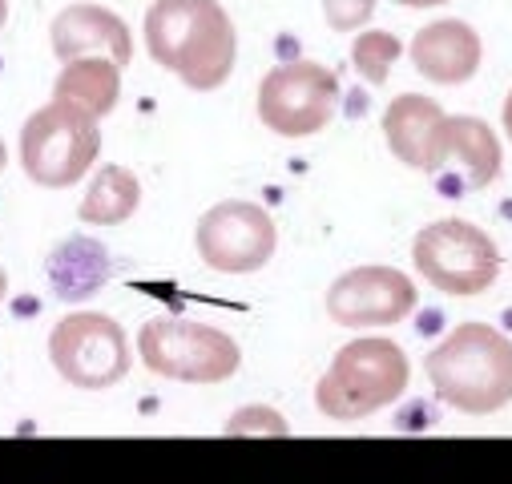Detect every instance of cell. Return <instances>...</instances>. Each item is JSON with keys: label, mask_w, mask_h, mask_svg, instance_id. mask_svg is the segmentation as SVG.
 Segmentation results:
<instances>
[{"label": "cell", "mask_w": 512, "mask_h": 484, "mask_svg": "<svg viewBox=\"0 0 512 484\" xmlns=\"http://www.w3.org/2000/svg\"><path fill=\"white\" fill-rule=\"evenodd\" d=\"M150 57L190 89H218L238 57V33L218 0H154L146 13Z\"/></svg>", "instance_id": "1"}, {"label": "cell", "mask_w": 512, "mask_h": 484, "mask_svg": "<svg viewBox=\"0 0 512 484\" xmlns=\"http://www.w3.org/2000/svg\"><path fill=\"white\" fill-rule=\"evenodd\" d=\"M424 368L436 396L464 416H488L512 404V339L488 323L448 331Z\"/></svg>", "instance_id": "2"}, {"label": "cell", "mask_w": 512, "mask_h": 484, "mask_svg": "<svg viewBox=\"0 0 512 484\" xmlns=\"http://www.w3.org/2000/svg\"><path fill=\"white\" fill-rule=\"evenodd\" d=\"M408 376L412 363L404 347L383 335H367L339 347V355L331 359V368L315 388V404L331 420H363L396 404L408 388Z\"/></svg>", "instance_id": "3"}, {"label": "cell", "mask_w": 512, "mask_h": 484, "mask_svg": "<svg viewBox=\"0 0 512 484\" xmlns=\"http://www.w3.org/2000/svg\"><path fill=\"white\" fill-rule=\"evenodd\" d=\"M138 351L154 376L178 384H222L242 363V351L226 331L178 315L150 319L138 335Z\"/></svg>", "instance_id": "4"}, {"label": "cell", "mask_w": 512, "mask_h": 484, "mask_svg": "<svg viewBox=\"0 0 512 484\" xmlns=\"http://www.w3.org/2000/svg\"><path fill=\"white\" fill-rule=\"evenodd\" d=\"M101 150L97 121L65 101H49L21 130V166L45 190H65L89 174Z\"/></svg>", "instance_id": "5"}, {"label": "cell", "mask_w": 512, "mask_h": 484, "mask_svg": "<svg viewBox=\"0 0 512 484\" xmlns=\"http://www.w3.org/2000/svg\"><path fill=\"white\" fill-rule=\"evenodd\" d=\"M412 263L444 295H480L500 275L496 242L464 218H440L424 226L412 238Z\"/></svg>", "instance_id": "6"}, {"label": "cell", "mask_w": 512, "mask_h": 484, "mask_svg": "<svg viewBox=\"0 0 512 484\" xmlns=\"http://www.w3.org/2000/svg\"><path fill=\"white\" fill-rule=\"evenodd\" d=\"M49 359L65 384L81 392H105L130 372V339L121 323L101 311H73L49 335Z\"/></svg>", "instance_id": "7"}, {"label": "cell", "mask_w": 512, "mask_h": 484, "mask_svg": "<svg viewBox=\"0 0 512 484\" xmlns=\"http://www.w3.org/2000/svg\"><path fill=\"white\" fill-rule=\"evenodd\" d=\"M339 77L319 61L275 65L259 85V121L279 138H311L335 117Z\"/></svg>", "instance_id": "8"}, {"label": "cell", "mask_w": 512, "mask_h": 484, "mask_svg": "<svg viewBox=\"0 0 512 484\" xmlns=\"http://www.w3.org/2000/svg\"><path fill=\"white\" fill-rule=\"evenodd\" d=\"M275 242H279L275 218L259 202H246V198H230V202L210 206L194 230L198 259L222 275L263 271L275 255Z\"/></svg>", "instance_id": "9"}, {"label": "cell", "mask_w": 512, "mask_h": 484, "mask_svg": "<svg viewBox=\"0 0 512 484\" xmlns=\"http://www.w3.org/2000/svg\"><path fill=\"white\" fill-rule=\"evenodd\" d=\"M416 307V283L396 267H355L327 291V315L339 327H392Z\"/></svg>", "instance_id": "10"}, {"label": "cell", "mask_w": 512, "mask_h": 484, "mask_svg": "<svg viewBox=\"0 0 512 484\" xmlns=\"http://www.w3.org/2000/svg\"><path fill=\"white\" fill-rule=\"evenodd\" d=\"M383 138H388L392 154L424 174H436L444 162V142H448V113L420 93H400L388 109H383Z\"/></svg>", "instance_id": "11"}, {"label": "cell", "mask_w": 512, "mask_h": 484, "mask_svg": "<svg viewBox=\"0 0 512 484\" xmlns=\"http://www.w3.org/2000/svg\"><path fill=\"white\" fill-rule=\"evenodd\" d=\"M53 53L57 61H81V57H105L113 61L117 69L130 65L134 57V41H130V29H125V21L101 5H69L53 17Z\"/></svg>", "instance_id": "12"}, {"label": "cell", "mask_w": 512, "mask_h": 484, "mask_svg": "<svg viewBox=\"0 0 512 484\" xmlns=\"http://www.w3.org/2000/svg\"><path fill=\"white\" fill-rule=\"evenodd\" d=\"M448 170H452V178L440 182L448 198H460V190H484V186L496 182V174H500V142L488 130V121L468 117V113L448 117L444 162H440V170L432 178H440Z\"/></svg>", "instance_id": "13"}, {"label": "cell", "mask_w": 512, "mask_h": 484, "mask_svg": "<svg viewBox=\"0 0 512 484\" xmlns=\"http://www.w3.org/2000/svg\"><path fill=\"white\" fill-rule=\"evenodd\" d=\"M480 57H484L480 33L468 21H456V17H444V21L424 25L416 33V41H412V65L428 81H436V85H460V81H468L480 69Z\"/></svg>", "instance_id": "14"}, {"label": "cell", "mask_w": 512, "mask_h": 484, "mask_svg": "<svg viewBox=\"0 0 512 484\" xmlns=\"http://www.w3.org/2000/svg\"><path fill=\"white\" fill-rule=\"evenodd\" d=\"M49 287L61 303H85L93 299L109 275H113V259L109 251L101 247L97 238H85V234H73L65 238L61 247L49 255Z\"/></svg>", "instance_id": "15"}, {"label": "cell", "mask_w": 512, "mask_h": 484, "mask_svg": "<svg viewBox=\"0 0 512 484\" xmlns=\"http://www.w3.org/2000/svg\"><path fill=\"white\" fill-rule=\"evenodd\" d=\"M121 97V69L105 57H81V61H69L61 73H57V85H53V101H65L81 113H89L93 121L113 113Z\"/></svg>", "instance_id": "16"}, {"label": "cell", "mask_w": 512, "mask_h": 484, "mask_svg": "<svg viewBox=\"0 0 512 484\" xmlns=\"http://www.w3.org/2000/svg\"><path fill=\"white\" fill-rule=\"evenodd\" d=\"M142 206V182L125 166H101L77 206L81 222L89 226H117Z\"/></svg>", "instance_id": "17"}, {"label": "cell", "mask_w": 512, "mask_h": 484, "mask_svg": "<svg viewBox=\"0 0 512 484\" xmlns=\"http://www.w3.org/2000/svg\"><path fill=\"white\" fill-rule=\"evenodd\" d=\"M400 53H404L400 37L383 33V29L359 33V37L351 41V65H355V73H359L367 85H383V81H388V73H392V65L400 61Z\"/></svg>", "instance_id": "18"}, {"label": "cell", "mask_w": 512, "mask_h": 484, "mask_svg": "<svg viewBox=\"0 0 512 484\" xmlns=\"http://www.w3.org/2000/svg\"><path fill=\"white\" fill-rule=\"evenodd\" d=\"M222 432L226 436H287L291 428H287V420L275 408H259V404H254V408L234 412Z\"/></svg>", "instance_id": "19"}, {"label": "cell", "mask_w": 512, "mask_h": 484, "mask_svg": "<svg viewBox=\"0 0 512 484\" xmlns=\"http://www.w3.org/2000/svg\"><path fill=\"white\" fill-rule=\"evenodd\" d=\"M375 13V0H323V17L335 33H355Z\"/></svg>", "instance_id": "20"}, {"label": "cell", "mask_w": 512, "mask_h": 484, "mask_svg": "<svg viewBox=\"0 0 512 484\" xmlns=\"http://www.w3.org/2000/svg\"><path fill=\"white\" fill-rule=\"evenodd\" d=\"M404 9H432V5H444V0H396Z\"/></svg>", "instance_id": "21"}, {"label": "cell", "mask_w": 512, "mask_h": 484, "mask_svg": "<svg viewBox=\"0 0 512 484\" xmlns=\"http://www.w3.org/2000/svg\"><path fill=\"white\" fill-rule=\"evenodd\" d=\"M504 130H508V138H512V89H508V97H504Z\"/></svg>", "instance_id": "22"}, {"label": "cell", "mask_w": 512, "mask_h": 484, "mask_svg": "<svg viewBox=\"0 0 512 484\" xmlns=\"http://www.w3.org/2000/svg\"><path fill=\"white\" fill-rule=\"evenodd\" d=\"M5 21H9V0H0V29H5Z\"/></svg>", "instance_id": "23"}, {"label": "cell", "mask_w": 512, "mask_h": 484, "mask_svg": "<svg viewBox=\"0 0 512 484\" xmlns=\"http://www.w3.org/2000/svg\"><path fill=\"white\" fill-rule=\"evenodd\" d=\"M5 295H9V275L0 271V299H5Z\"/></svg>", "instance_id": "24"}, {"label": "cell", "mask_w": 512, "mask_h": 484, "mask_svg": "<svg viewBox=\"0 0 512 484\" xmlns=\"http://www.w3.org/2000/svg\"><path fill=\"white\" fill-rule=\"evenodd\" d=\"M5 162H9V150H5V142H0V170H5Z\"/></svg>", "instance_id": "25"}]
</instances>
